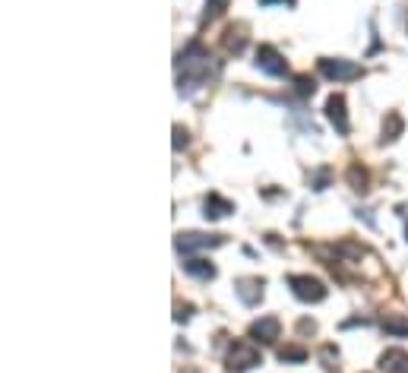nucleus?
I'll use <instances>...</instances> for the list:
<instances>
[{
  "instance_id": "obj_1",
  "label": "nucleus",
  "mask_w": 408,
  "mask_h": 373,
  "mask_svg": "<svg viewBox=\"0 0 408 373\" xmlns=\"http://www.w3.org/2000/svg\"><path fill=\"white\" fill-rule=\"evenodd\" d=\"M180 67H184V76H180V92H187V95H190L196 86H203L209 76L216 73V60H212V54H209L200 41H193V45L180 54Z\"/></svg>"
},
{
  "instance_id": "obj_2",
  "label": "nucleus",
  "mask_w": 408,
  "mask_h": 373,
  "mask_svg": "<svg viewBox=\"0 0 408 373\" xmlns=\"http://www.w3.org/2000/svg\"><path fill=\"white\" fill-rule=\"evenodd\" d=\"M288 288L297 300H304V304H319V300H326L329 288L319 278L313 276H288Z\"/></svg>"
},
{
  "instance_id": "obj_3",
  "label": "nucleus",
  "mask_w": 408,
  "mask_h": 373,
  "mask_svg": "<svg viewBox=\"0 0 408 373\" xmlns=\"http://www.w3.org/2000/svg\"><path fill=\"white\" fill-rule=\"evenodd\" d=\"M263 364V354L257 351V345L250 342H234L228 348V358H225V367H228L231 373H244L250 370V367Z\"/></svg>"
},
{
  "instance_id": "obj_4",
  "label": "nucleus",
  "mask_w": 408,
  "mask_h": 373,
  "mask_svg": "<svg viewBox=\"0 0 408 373\" xmlns=\"http://www.w3.org/2000/svg\"><path fill=\"white\" fill-rule=\"evenodd\" d=\"M319 73L326 76V79L349 82V79H361L364 67L361 64H355V60H345V57H323L319 60Z\"/></svg>"
},
{
  "instance_id": "obj_5",
  "label": "nucleus",
  "mask_w": 408,
  "mask_h": 373,
  "mask_svg": "<svg viewBox=\"0 0 408 373\" xmlns=\"http://www.w3.org/2000/svg\"><path fill=\"white\" fill-rule=\"evenodd\" d=\"M225 238L222 234H200V231H180L174 238L178 254H193V250H206V247H222Z\"/></svg>"
},
{
  "instance_id": "obj_6",
  "label": "nucleus",
  "mask_w": 408,
  "mask_h": 373,
  "mask_svg": "<svg viewBox=\"0 0 408 373\" xmlns=\"http://www.w3.org/2000/svg\"><path fill=\"white\" fill-rule=\"evenodd\" d=\"M257 67H260L263 73H269V76H285L288 73V60L275 51L272 45H260L257 48Z\"/></svg>"
},
{
  "instance_id": "obj_7",
  "label": "nucleus",
  "mask_w": 408,
  "mask_h": 373,
  "mask_svg": "<svg viewBox=\"0 0 408 373\" xmlns=\"http://www.w3.org/2000/svg\"><path fill=\"white\" fill-rule=\"evenodd\" d=\"M279 336H282V323H279V316H260V320L250 326L253 342H275Z\"/></svg>"
},
{
  "instance_id": "obj_8",
  "label": "nucleus",
  "mask_w": 408,
  "mask_h": 373,
  "mask_svg": "<svg viewBox=\"0 0 408 373\" xmlns=\"http://www.w3.org/2000/svg\"><path fill=\"white\" fill-rule=\"evenodd\" d=\"M326 117L335 127V133H349V111H345V98L342 95H329L326 98Z\"/></svg>"
},
{
  "instance_id": "obj_9",
  "label": "nucleus",
  "mask_w": 408,
  "mask_h": 373,
  "mask_svg": "<svg viewBox=\"0 0 408 373\" xmlns=\"http://www.w3.org/2000/svg\"><path fill=\"white\" fill-rule=\"evenodd\" d=\"M263 288H266V282H263V278H238V285H234V291H238V298L244 300L247 307L260 304Z\"/></svg>"
},
{
  "instance_id": "obj_10",
  "label": "nucleus",
  "mask_w": 408,
  "mask_h": 373,
  "mask_svg": "<svg viewBox=\"0 0 408 373\" xmlns=\"http://www.w3.org/2000/svg\"><path fill=\"white\" fill-rule=\"evenodd\" d=\"M380 370H386V373H408V351L386 348L383 354H380Z\"/></svg>"
},
{
  "instance_id": "obj_11",
  "label": "nucleus",
  "mask_w": 408,
  "mask_h": 373,
  "mask_svg": "<svg viewBox=\"0 0 408 373\" xmlns=\"http://www.w3.org/2000/svg\"><path fill=\"white\" fill-rule=\"evenodd\" d=\"M184 272L193 278H203V282H209V278H216V266L209 260H200V256H190V260H184Z\"/></svg>"
},
{
  "instance_id": "obj_12",
  "label": "nucleus",
  "mask_w": 408,
  "mask_h": 373,
  "mask_svg": "<svg viewBox=\"0 0 408 373\" xmlns=\"http://www.w3.org/2000/svg\"><path fill=\"white\" fill-rule=\"evenodd\" d=\"M222 45L228 54H241L247 48V35H244V26H228L225 29V38H222Z\"/></svg>"
},
{
  "instance_id": "obj_13",
  "label": "nucleus",
  "mask_w": 408,
  "mask_h": 373,
  "mask_svg": "<svg viewBox=\"0 0 408 373\" xmlns=\"http://www.w3.org/2000/svg\"><path fill=\"white\" fill-rule=\"evenodd\" d=\"M228 212H234V206H231L228 200H222L219 193H209L206 196V212H203L206 218H212V222H216V218H225Z\"/></svg>"
},
{
  "instance_id": "obj_14",
  "label": "nucleus",
  "mask_w": 408,
  "mask_h": 373,
  "mask_svg": "<svg viewBox=\"0 0 408 373\" xmlns=\"http://www.w3.org/2000/svg\"><path fill=\"white\" fill-rule=\"evenodd\" d=\"M380 326H383V332H386V336H396V338L408 336V316H399V314H386L383 320H380Z\"/></svg>"
},
{
  "instance_id": "obj_15",
  "label": "nucleus",
  "mask_w": 408,
  "mask_h": 373,
  "mask_svg": "<svg viewBox=\"0 0 408 373\" xmlns=\"http://www.w3.org/2000/svg\"><path fill=\"white\" fill-rule=\"evenodd\" d=\"M402 130H405V120H402L396 111L386 114V120H383V142H396L402 136Z\"/></svg>"
},
{
  "instance_id": "obj_16",
  "label": "nucleus",
  "mask_w": 408,
  "mask_h": 373,
  "mask_svg": "<svg viewBox=\"0 0 408 373\" xmlns=\"http://www.w3.org/2000/svg\"><path fill=\"white\" fill-rule=\"evenodd\" d=\"M345 180L351 184V190H358V193H364L367 190V184H371V174H367V168H361V164H351L349 174H345Z\"/></svg>"
},
{
  "instance_id": "obj_17",
  "label": "nucleus",
  "mask_w": 408,
  "mask_h": 373,
  "mask_svg": "<svg viewBox=\"0 0 408 373\" xmlns=\"http://www.w3.org/2000/svg\"><path fill=\"white\" fill-rule=\"evenodd\" d=\"M279 361H282V364H304L307 348H301V345H282V348H279Z\"/></svg>"
},
{
  "instance_id": "obj_18",
  "label": "nucleus",
  "mask_w": 408,
  "mask_h": 373,
  "mask_svg": "<svg viewBox=\"0 0 408 373\" xmlns=\"http://www.w3.org/2000/svg\"><path fill=\"white\" fill-rule=\"evenodd\" d=\"M295 89H297V95H313V89H317V86H313V79H310V76H304V73H301V76H295Z\"/></svg>"
},
{
  "instance_id": "obj_19",
  "label": "nucleus",
  "mask_w": 408,
  "mask_h": 373,
  "mask_svg": "<svg viewBox=\"0 0 408 373\" xmlns=\"http://www.w3.org/2000/svg\"><path fill=\"white\" fill-rule=\"evenodd\" d=\"M329 178H333V174H329V168H319V171L310 174V186H313V190H326Z\"/></svg>"
},
{
  "instance_id": "obj_20",
  "label": "nucleus",
  "mask_w": 408,
  "mask_h": 373,
  "mask_svg": "<svg viewBox=\"0 0 408 373\" xmlns=\"http://www.w3.org/2000/svg\"><path fill=\"white\" fill-rule=\"evenodd\" d=\"M319 354H323V361H326V367H335V361H339V351H335L333 345H326V348L319 351Z\"/></svg>"
},
{
  "instance_id": "obj_21",
  "label": "nucleus",
  "mask_w": 408,
  "mask_h": 373,
  "mask_svg": "<svg viewBox=\"0 0 408 373\" xmlns=\"http://www.w3.org/2000/svg\"><path fill=\"white\" fill-rule=\"evenodd\" d=\"M180 146H187V130L174 127V149H180Z\"/></svg>"
},
{
  "instance_id": "obj_22",
  "label": "nucleus",
  "mask_w": 408,
  "mask_h": 373,
  "mask_svg": "<svg viewBox=\"0 0 408 373\" xmlns=\"http://www.w3.org/2000/svg\"><path fill=\"white\" fill-rule=\"evenodd\" d=\"M174 320H190V307H178V314H174Z\"/></svg>"
},
{
  "instance_id": "obj_23",
  "label": "nucleus",
  "mask_w": 408,
  "mask_h": 373,
  "mask_svg": "<svg viewBox=\"0 0 408 373\" xmlns=\"http://www.w3.org/2000/svg\"><path fill=\"white\" fill-rule=\"evenodd\" d=\"M263 3H275V0H263ZM282 3H291V0H282Z\"/></svg>"
}]
</instances>
